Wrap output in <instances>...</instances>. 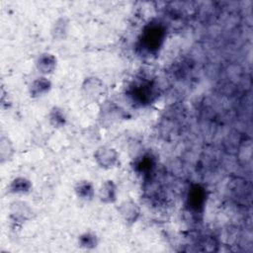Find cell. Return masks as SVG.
I'll return each mask as SVG.
<instances>
[{"label":"cell","instance_id":"6da1fadb","mask_svg":"<svg viewBox=\"0 0 253 253\" xmlns=\"http://www.w3.org/2000/svg\"><path fill=\"white\" fill-rule=\"evenodd\" d=\"M95 163L103 170H112L120 163V154L116 148L110 145H100L93 154Z\"/></svg>","mask_w":253,"mask_h":253},{"label":"cell","instance_id":"7a4b0ae2","mask_svg":"<svg viewBox=\"0 0 253 253\" xmlns=\"http://www.w3.org/2000/svg\"><path fill=\"white\" fill-rule=\"evenodd\" d=\"M117 211L122 220L129 226L137 222L141 215L139 205L132 199H126L122 201L117 207Z\"/></svg>","mask_w":253,"mask_h":253},{"label":"cell","instance_id":"3957f363","mask_svg":"<svg viewBox=\"0 0 253 253\" xmlns=\"http://www.w3.org/2000/svg\"><path fill=\"white\" fill-rule=\"evenodd\" d=\"M35 66L40 75L49 76L56 70L57 58L51 52H42L37 56L35 60Z\"/></svg>","mask_w":253,"mask_h":253},{"label":"cell","instance_id":"277c9868","mask_svg":"<svg viewBox=\"0 0 253 253\" xmlns=\"http://www.w3.org/2000/svg\"><path fill=\"white\" fill-rule=\"evenodd\" d=\"M52 88V83L47 76L40 75L33 79L28 86V93L31 98L39 99L47 95Z\"/></svg>","mask_w":253,"mask_h":253},{"label":"cell","instance_id":"5b68a950","mask_svg":"<svg viewBox=\"0 0 253 253\" xmlns=\"http://www.w3.org/2000/svg\"><path fill=\"white\" fill-rule=\"evenodd\" d=\"M118 195H119L118 186L115 183V181L111 179L105 180L101 184L97 192V197L99 201L104 205L116 204L118 201Z\"/></svg>","mask_w":253,"mask_h":253},{"label":"cell","instance_id":"8992f818","mask_svg":"<svg viewBox=\"0 0 253 253\" xmlns=\"http://www.w3.org/2000/svg\"><path fill=\"white\" fill-rule=\"evenodd\" d=\"M73 191L75 196L83 202H90L97 195L94 184L87 179L77 181L73 187Z\"/></svg>","mask_w":253,"mask_h":253},{"label":"cell","instance_id":"52a82bcc","mask_svg":"<svg viewBox=\"0 0 253 253\" xmlns=\"http://www.w3.org/2000/svg\"><path fill=\"white\" fill-rule=\"evenodd\" d=\"M70 28V21L66 16H60L56 18L50 28V36L53 41L60 42L64 41L68 34Z\"/></svg>","mask_w":253,"mask_h":253},{"label":"cell","instance_id":"ba28073f","mask_svg":"<svg viewBox=\"0 0 253 253\" xmlns=\"http://www.w3.org/2000/svg\"><path fill=\"white\" fill-rule=\"evenodd\" d=\"M104 89L103 81L98 77H88L82 84V91L87 99H96L100 97Z\"/></svg>","mask_w":253,"mask_h":253},{"label":"cell","instance_id":"9c48e42d","mask_svg":"<svg viewBox=\"0 0 253 253\" xmlns=\"http://www.w3.org/2000/svg\"><path fill=\"white\" fill-rule=\"evenodd\" d=\"M33 184L32 181L26 177L18 176L11 180L10 184L8 185V193L17 196L28 195L32 192Z\"/></svg>","mask_w":253,"mask_h":253},{"label":"cell","instance_id":"30bf717a","mask_svg":"<svg viewBox=\"0 0 253 253\" xmlns=\"http://www.w3.org/2000/svg\"><path fill=\"white\" fill-rule=\"evenodd\" d=\"M47 122L53 128H63L67 124V116L64 110L58 106H52L47 113Z\"/></svg>","mask_w":253,"mask_h":253},{"label":"cell","instance_id":"8fae6325","mask_svg":"<svg viewBox=\"0 0 253 253\" xmlns=\"http://www.w3.org/2000/svg\"><path fill=\"white\" fill-rule=\"evenodd\" d=\"M16 153V148L8 135L2 134L0 137V163L4 164L11 161Z\"/></svg>","mask_w":253,"mask_h":253},{"label":"cell","instance_id":"7c38bea8","mask_svg":"<svg viewBox=\"0 0 253 253\" xmlns=\"http://www.w3.org/2000/svg\"><path fill=\"white\" fill-rule=\"evenodd\" d=\"M78 246L85 250H94L98 247L99 237L96 232L92 230H86L82 232L77 238Z\"/></svg>","mask_w":253,"mask_h":253},{"label":"cell","instance_id":"4fadbf2b","mask_svg":"<svg viewBox=\"0 0 253 253\" xmlns=\"http://www.w3.org/2000/svg\"><path fill=\"white\" fill-rule=\"evenodd\" d=\"M27 213L28 211L24 210V203H15L11 207V217L13 221L20 222L27 219Z\"/></svg>","mask_w":253,"mask_h":253}]
</instances>
